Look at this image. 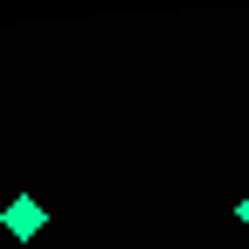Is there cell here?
Returning <instances> with one entry per match:
<instances>
[{
    "label": "cell",
    "instance_id": "2",
    "mask_svg": "<svg viewBox=\"0 0 249 249\" xmlns=\"http://www.w3.org/2000/svg\"><path fill=\"white\" fill-rule=\"evenodd\" d=\"M235 214H242V229H249V194H242V208H235Z\"/></svg>",
    "mask_w": 249,
    "mask_h": 249
},
{
    "label": "cell",
    "instance_id": "1",
    "mask_svg": "<svg viewBox=\"0 0 249 249\" xmlns=\"http://www.w3.org/2000/svg\"><path fill=\"white\" fill-rule=\"evenodd\" d=\"M42 222H49V208H42V201H14V208H7V229H14V235H35Z\"/></svg>",
    "mask_w": 249,
    "mask_h": 249
}]
</instances>
